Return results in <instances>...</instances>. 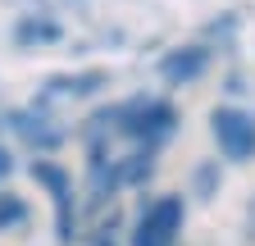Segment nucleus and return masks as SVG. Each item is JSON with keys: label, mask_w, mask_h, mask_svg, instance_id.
Segmentation results:
<instances>
[{"label": "nucleus", "mask_w": 255, "mask_h": 246, "mask_svg": "<svg viewBox=\"0 0 255 246\" xmlns=\"http://www.w3.org/2000/svg\"><path fill=\"white\" fill-rule=\"evenodd\" d=\"M9 119V128L37 150V155H50V150H59V141H64V132L55 128V119L46 114V105H32V110H14V114H5Z\"/></svg>", "instance_id": "obj_6"}, {"label": "nucleus", "mask_w": 255, "mask_h": 246, "mask_svg": "<svg viewBox=\"0 0 255 246\" xmlns=\"http://www.w3.org/2000/svg\"><path fill=\"white\" fill-rule=\"evenodd\" d=\"M91 246H114V237H110L105 228H96V237H91Z\"/></svg>", "instance_id": "obj_12"}, {"label": "nucleus", "mask_w": 255, "mask_h": 246, "mask_svg": "<svg viewBox=\"0 0 255 246\" xmlns=\"http://www.w3.org/2000/svg\"><path fill=\"white\" fill-rule=\"evenodd\" d=\"M82 132H114L123 141H132V146H155L159 150L178 132V110L164 96H132V101L96 110Z\"/></svg>", "instance_id": "obj_1"}, {"label": "nucleus", "mask_w": 255, "mask_h": 246, "mask_svg": "<svg viewBox=\"0 0 255 246\" xmlns=\"http://www.w3.org/2000/svg\"><path fill=\"white\" fill-rule=\"evenodd\" d=\"M210 137L228 164H251L255 160V114L242 105H214L210 110Z\"/></svg>", "instance_id": "obj_4"}, {"label": "nucleus", "mask_w": 255, "mask_h": 246, "mask_svg": "<svg viewBox=\"0 0 255 246\" xmlns=\"http://www.w3.org/2000/svg\"><path fill=\"white\" fill-rule=\"evenodd\" d=\"M9 173H14V155H9V150H5V146H0V182H5Z\"/></svg>", "instance_id": "obj_11"}, {"label": "nucleus", "mask_w": 255, "mask_h": 246, "mask_svg": "<svg viewBox=\"0 0 255 246\" xmlns=\"http://www.w3.org/2000/svg\"><path fill=\"white\" fill-rule=\"evenodd\" d=\"M214 64V46L210 41H191V46H173L159 55V82L164 87H191L201 82Z\"/></svg>", "instance_id": "obj_5"}, {"label": "nucleus", "mask_w": 255, "mask_h": 246, "mask_svg": "<svg viewBox=\"0 0 255 246\" xmlns=\"http://www.w3.org/2000/svg\"><path fill=\"white\" fill-rule=\"evenodd\" d=\"M27 173L37 178V187H46V196H50V210H55V242L59 246H73L82 233V210H78V192H73V178H69V169L64 164H55L50 155H37L27 164Z\"/></svg>", "instance_id": "obj_3"}, {"label": "nucleus", "mask_w": 255, "mask_h": 246, "mask_svg": "<svg viewBox=\"0 0 255 246\" xmlns=\"http://www.w3.org/2000/svg\"><path fill=\"white\" fill-rule=\"evenodd\" d=\"M27 224V201L14 192H0V233H14Z\"/></svg>", "instance_id": "obj_10"}, {"label": "nucleus", "mask_w": 255, "mask_h": 246, "mask_svg": "<svg viewBox=\"0 0 255 246\" xmlns=\"http://www.w3.org/2000/svg\"><path fill=\"white\" fill-rule=\"evenodd\" d=\"M187 228V201L178 192L141 201L137 219L128 224V246H178Z\"/></svg>", "instance_id": "obj_2"}, {"label": "nucleus", "mask_w": 255, "mask_h": 246, "mask_svg": "<svg viewBox=\"0 0 255 246\" xmlns=\"http://www.w3.org/2000/svg\"><path fill=\"white\" fill-rule=\"evenodd\" d=\"M59 37H64V27L55 18H46V14H23L14 23V46H23V50H32V46H55Z\"/></svg>", "instance_id": "obj_8"}, {"label": "nucleus", "mask_w": 255, "mask_h": 246, "mask_svg": "<svg viewBox=\"0 0 255 246\" xmlns=\"http://www.w3.org/2000/svg\"><path fill=\"white\" fill-rule=\"evenodd\" d=\"M219 187H223L219 160H205V164H196V173H191V196H196V201H210V196H219Z\"/></svg>", "instance_id": "obj_9"}, {"label": "nucleus", "mask_w": 255, "mask_h": 246, "mask_svg": "<svg viewBox=\"0 0 255 246\" xmlns=\"http://www.w3.org/2000/svg\"><path fill=\"white\" fill-rule=\"evenodd\" d=\"M101 87H110V73L105 69H82V73H59L46 82V91L37 96V105H50V101H87L96 96Z\"/></svg>", "instance_id": "obj_7"}]
</instances>
